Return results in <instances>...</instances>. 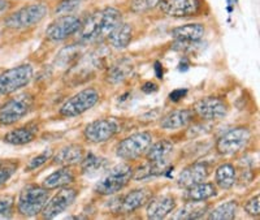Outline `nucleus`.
I'll return each instance as SVG.
<instances>
[{
	"instance_id": "1",
	"label": "nucleus",
	"mask_w": 260,
	"mask_h": 220,
	"mask_svg": "<svg viewBox=\"0 0 260 220\" xmlns=\"http://www.w3.org/2000/svg\"><path fill=\"white\" fill-rule=\"evenodd\" d=\"M121 21V12L116 8H103L92 13L87 20L81 24L77 36L82 43H92L107 38L108 34L117 26Z\"/></svg>"
},
{
	"instance_id": "2",
	"label": "nucleus",
	"mask_w": 260,
	"mask_h": 220,
	"mask_svg": "<svg viewBox=\"0 0 260 220\" xmlns=\"http://www.w3.org/2000/svg\"><path fill=\"white\" fill-rule=\"evenodd\" d=\"M50 198V191L43 185L29 184L21 189L17 200L18 214L25 217L37 216Z\"/></svg>"
},
{
	"instance_id": "3",
	"label": "nucleus",
	"mask_w": 260,
	"mask_h": 220,
	"mask_svg": "<svg viewBox=\"0 0 260 220\" xmlns=\"http://www.w3.org/2000/svg\"><path fill=\"white\" fill-rule=\"evenodd\" d=\"M133 168L127 163H120L112 167L106 175L95 184L94 192L101 196H112L121 192L133 179Z\"/></svg>"
},
{
	"instance_id": "4",
	"label": "nucleus",
	"mask_w": 260,
	"mask_h": 220,
	"mask_svg": "<svg viewBox=\"0 0 260 220\" xmlns=\"http://www.w3.org/2000/svg\"><path fill=\"white\" fill-rule=\"evenodd\" d=\"M47 12L48 8L46 4H30V6H25L22 8L17 9L16 12L11 13L6 18L4 24H6L7 27L13 30L27 29V27L39 24L46 17Z\"/></svg>"
},
{
	"instance_id": "5",
	"label": "nucleus",
	"mask_w": 260,
	"mask_h": 220,
	"mask_svg": "<svg viewBox=\"0 0 260 220\" xmlns=\"http://www.w3.org/2000/svg\"><path fill=\"white\" fill-rule=\"evenodd\" d=\"M101 99V94L94 87H86L80 92L65 101L60 107L59 113L62 117H76L91 110Z\"/></svg>"
},
{
	"instance_id": "6",
	"label": "nucleus",
	"mask_w": 260,
	"mask_h": 220,
	"mask_svg": "<svg viewBox=\"0 0 260 220\" xmlns=\"http://www.w3.org/2000/svg\"><path fill=\"white\" fill-rule=\"evenodd\" d=\"M34 69L30 64H20L0 73V96H8L29 85Z\"/></svg>"
},
{
	"instance_id": "7",
	"label": "nucleus",
	"mask_w": 260,
	"mask_h": 220,
	"mask_svg": "<svg viewBox=\"0 0 260 220\" xmlns=\"http://www.w3.org/2000/svg\"><path fill=\"white\" fill-rule=\"evenodd\" d=\"M152 143V136L148 132H138L124 138L116 147V155L122 161H136L146 154Z\"/></svg>"
},
{
	"instance_id": "8",
	"label": "nucleus",
	"mask_w": 260,
	"mask_h": 220,
	"mask_svg": "<svg viewBox=\"0 0 260 220\" xmlns=\"http://www.w3.org/2000/svg\"><path fill=\"white\" fill-rule=\"evenodd\" d=\"M251 141V131L246 127H236L225 132L216 142V151L222 156H231L242 151Z\"/></svg>"
},
{
	"instance_id": "9",
	"label": "nucleus",
	"mask_w": 260,
	"mask_h": 220,
	"mask_svg": "<svg viewBox=\"0 0 260 220\" xmlns=\"http://www.w3.org/2000/svg\"><path fill=\"white\" fill-rule=\"evenodd\" d=\"M32 106V97L30 94H18L0 107V124L13 125L29 113Z\"/></svg>"
},
{
	"instance_id": "10",
	"label": "nucleus",
	"mask_w": 260,
	"mask_h": 220,
	"mask_svg": "<svg viewBox=\"0 0 260 220\" xmlns=\"http://www.w3.org/2000/svg\"><path fill=\"white\" fill-rule=\"evenodd\" d=\"M78 196V191L74 187L64 186L60 187L55 196L50 197L46 203V206L42 210V216L45 219H53L61 212H64L67 208L71 207L74 203Z\"/></svg>"
},
{
	"instance_id": "11",
	"label": "nucleus",
	"mask_w": 260,
	"mask_h": 220,
	"mask_svg": "<svg viewBox=\"0 0 260 220\" xmlns=\"http://www.w3.org/2000/svg\"><path fill=\"white\" fill-rule=\"evenodd\" d=\"M120 127L113 119H98L90 122L83 129V137L90 143H103L115 137Z\"/></svg>"
},
{
	"instance_id": "12",
	"label": "nucleus",
	"mask_w": 260,
	"mask_h": 220,
	"mask_svg": "<svg viewBox=\"0 0 260 220\" xmlns=\"http://www.w3.org/2000/svg\"><path fill=\"white\" fill-rule=\"evenodd\" d=\"M191 110L195 116L203 120H220L228 115L229 106L219 97H206L195 102Z\"/></svg>"
},
{
	"instance_id": "13",
	"label": "nucleus",
	"mask_w": 260,
	"mask_h": 220,
	"mask_svg": "<svg viewBox=\"0 0 260 220\" xmlns=\"http://www.w3.org/2000/svg\"><path fill=\"white\" fill-rule=\"evenodd\" d=\"M81 20L73 15H61L52 21L46 30V36L50 41L60 42L73 36L81 27Z\"/></svg>"
},
{
	"instance_id": "14",
	"label": "nucleus",
	"mask_w": 260,
	"mask_h": 220,
	"mask_svg": "<svg viewBox=\"0 0 260 220\" xmlns=\"http://www.w3.org/2000/svg\"><path fill=\"white\" fill-rule=\"evenodd\" d=\"M160 9L171 17H189L201 11V0H160Z\"/></svg>"
},
{
	"instance_id": "15",
	"label": "nucleus",
	"mask_w": 260,
	"mask_h": 220,
	"mask_svg": "<svg viewBox=\"0 0 260 220\" xmlns=\"http://www.w3.org/2000/svg\"><path fill=\"white\" fill-rule=\"evenodd\" d=\"M176 198L168 194L164 196H156L154 198H150L146 207V215L148 219L159 220L164 219L169 214L175 211L176 208Z\"/></svg>"
},
{
	"instance_id": "16",
	"label": "nucleus",
	"mask_w": 260,
	"mask_h": 220,
	"mask_svg": "<svg viewBox=\"0 0 260 220\" xmlns=\"http://www.w3.org/2000/svg\"><path fill=\"white\" fill-rule=\"evenodd\" d=\"M210 176V167L204 162H197L186 168H183L177 176V185L180 187L186 189L190 185H194L197 182L206 181L207 177Z\"/></svg>"
},
{
	"instance_id": "17",
	"label": "nucleus",
	"mask_w": 260,
	"mask_h": 220,
	"mask_svg": "<svg viewBox=\"0 0 260 220\" xmlns=\"http://www.w3.org/2000/svg\"><path fill=\"white\" fill-rule=\"evenodd\" d=\"M85 156V151L83 147L78 143H69V145L64 146L51 158L52 164L59 167H71L76 166V164L81 163Z\"/></svg>"
},
{
	"instance_id": "18",
	"label": "nucleus",
	"mask_w": 260,
	"mask_h": 220,
	"mask_svg": "<svg viewBox=\"0 0 260 220\" xmlns=\"http://www.w3.org/2000/svg\"><path fill=\"white\" fill-rule=\"evenodd\" d=\"M150 198L151 193L148 189H146V187L134 189V191L129 192V193L120 201L118 212H120V214H130V212L136 211L139 207H142L143 205H146Z\"/></svg>"
},
{
	"instance_id": "19",
	"label": "nucleus",
	"mask_w": 260,
	"mask_h": 220,
	"mask_svg": "<svg viewBox=\"0 0 260 220\" xmlns=\"http://www.w3.org/2000/svg\"><path fill=\"white\" fill-rule=\"evenodd\" d=\"M194 116L192 110H189V108L171 111L160 120V127L167 131H177V129L187 127L192 121Z\"/></svg>"
},
{
	"instance_id": "20",
	"label": "nucleus",
	"mask_w": 260,
	"mask_h": 220,
	"mask_svg": "<svg viewBox=\"0 0 260 220\" xmlns=\"http://www.w3.org/2000/svg\"><path fill=\"white\" fill-rule=\"evenodd\" d=\"M172 151H173V143L167 140L159 141L154 145L151 143V146L146 151V159L166 170L167 166H168V158Z\"/></svg>"
},
{
	"instance_id": "21",
	"label": "nucleus",
	"mask_w": 260,
	"mask_h": 220,
	"mask_svg": "<svg viewBox=\"0 0 260 220\" xmlns=\"http://www.w3.org/2000/svg\"><path fill=\"white\" fill-rule=\"evenodd\" d=\"M171 36L180 43H194L203 38L204 26L202 24H186L171 32Z\"/></svg>"
},
{
	"instance_id": "22",
	"label": "nucleus",
	"mask_w": 260,
	"mask_h": 220,
	"mask_svg": "<svg viewBox=\"0 0 260 220\" xmlns=\"http://www.w3.org/2000/svg\"><path fill=\"white\" fill-rule=\"evenodd\" d=\"M216 196H217L216 185L206 181L190 185L185 192V200L186 201H208Z\"/></svg>"
},
{
	"instance_id": "23",
	"label": "nucleus",
	"mask_w": 260,
	"mask_h": 220,
	"mask_svg": "<svg viewBox=\"0 0 260 220\" xmlns=\"http://www.w3.org/2000/svg\"><path fill=\"white\" fill-rule=\"evenodd\" d=\"M207 211H208V203H206V201H187V203H185V205H183L175 215H172V219H176V220L199 219V217L204 216V214H206Z\"/></svg>"
},
{
	"instance_id": "24",
	"label": "nucleus",
	"mask_w": 260,
	"mask_h": 220,
	"mask_svg": "<svg viewBox=\"0 0 260 220\" xmlns=\"http://www.w3.org/2000/svg\"><path fill=\"white\" fill-rule=\"evenodd\" d=\"M74 179L76 177H74L73 171H71L69 167H61L57 171L51 173L50 176H47L42 185L48 191H53V189L68 186L72 182H74Z\"/></svg>"
},
{
	"instance_id": "25",
	"label": "nucleus",
	"mask_w": 260,
	"mask_h": 220,
	"mask_svg": "<svg viewBox=\"0 0 260 220\" xmlns=\"http://www.w3.org/2000/svg\"><path fill=\"white\" fill-rule=\"evenodd\" d=\"M132 37H133V27L130 26L126 22H120L115 29L108 34L107 39L110 42V45L113 48L117 50H122V48L127 47L129 43L132 42Z\"/></svg>"
},
{
	"instance_id": "26",
	"label": "nucleus",
	"mask_w": 260,
	"mask_h": 220,
	"mask_svg": "<svg viewBox=\"0 0 260 220\" xmlns=\"http://www.w3.org/2000/svg\"><path fill=\"white\" fill-rule=\"evenodd\" d=\"M237 182V171L233 164L224 163L215 171V185L220 189H232Z\"/></svg>"
},
{
	"instance_id": "27",
	"label": "nucleus",
	"mask_w": 260,
	"mask_h": 220,
	"mask_svg": "<svg viewBox=\"0 0 260 220\" xmlns=\"http://www.w3.org/2000/svg\"><path fill=\"white\" fill-rule=\"evenodd\" d=\"M37 136V128H31V127H20L13 131L8 132L4 136V142L8 145L13 146H22L30 143L31 141L36 140Z\"/></svg>"
},
{
	"instance_id": "28",
	"label": "nucleus",
	"mask_w": 260,
	"mask_h": 220,
	"mask_svg": "<svg viewBox=\"0 0 260 220\" xmlns=\"http://www.w3.org/2000/svg\"><path fill=\"white\" fill-rule=\"evenodd\" d=\"M107 161L95 154H89L83 156L81 162V171L86 176H95L106 168Z\"/></svg>"
},
{
	"instance_id": "29",
	"label": "nucleus",
	"mask_w": 260,
	"mask_h": 220,
	"mask_svg": "<svg viewBox=\"0 0 260 220\" xmlns=\"http://www.w3.org/2000/svg\"><path fill=\"white\" fill-rule=\"evenodd\" d=\"M238 202L237 201H228L215 207L208 215L210 220H232L236 217Z\"/></svg>"
},
{
	"instance_id": "30",
	"label": "nucleus",
	"mask_w": 260,
	"mask_h": 220,
	"mask_svg": "<svg viewBox=\"0 0 260 220\" xmlns=\"http://www.w3.org/2000/svg\"><path fill=\"white\" fill-rule=\"evenodd\" d=\"M132 72V66L130 62L121 61L120 64H116L110 69L108 75H107V80L111 83H118L127 78L129 73Z\"/></svg>"
},
{
	"instance_id": "31",
	"label": "nucleus",
	"mask_w": 260,
	"mask_h": 220,
	"mask_svg": "<svg viewBox=\"0 0 260 220\" xmlns=\"http://www.w3.org/2000/svg\"><path fill=\"white\" fill-rule=\"evenodd\" d=\"M53 156V150L52 149H46L45 151L38 154L37 156L31 158L29 161V163L26 164V172H30V171H34V170H38L39 167H42L43 164L47 163L48 161H51V158Z\"/></svg>"
},
{
	"instance_id": "32",
	"label": "nucleus",
	"mask_w": 260,
	"mask_h": 220,
	"mask_svg": "<svg viewBox=\"0 0 260 220\" xmlns=\"http://www.w3.org/2000/svg\"><path fill=\"white\" fill-rule=\"evenodd\" d=\"M160 0H132L130 2V9L133 12H146L150 9H154L159 6Z\"/></svg>"
},
{
	"instance_id": "33",
	"label": "nucleus",
	"mask_w": 260,
	"mask_h": 220,
	"mask_svg": "<svg viewBox=\"0 0 260 220\" xmlns=\"http://www.w3.org/2000/svg\"><path fill=\"white\" fill-rule=\"evenodd\" d=\"M15 208L13 197H0V217H11Z\"/></svg>"
},
{
	"instance_id": "34",
	"label": "nucleus",
	"mask_w": 260,
	"mask_h": 220,
	"mask_svg": "<svg viewBox=\"0 0 260 220\" xmlns=\"http://www.w3.org/2000/svg\"><path fill=\"white\" fill-rule=\"evenodd\" d=\"M82 0H61L59 6L56 7V15H69L73 12L74 9H77L80 7Z\"/></svg>"
},
{
	"instance_id": "35",
	"label": "nucleus",
	"mask_w": 260,
	"mask_h": 220,
	"mask_svg": "<svg viewBox=\"0 0 260 220\" xmlns=\"http://www.w3.org/2000/svg\"><path fill=\"white\" fill-rule=\"evenodd\" d=\"M245 208V211L247 212L248 215H251V216H259L260 214V198H259V194H256L255 197L250 198L247 202L245 203L243 206Z\"/></svg>"
},
{
	"instance_id": "36",
	"label": "nucleus",
	"mask_w": 260,
	"mask_h": 220,
	"mask_svg": "<svg viewBox=\"0 0 260 220\" xmlns=\"http://www.w3.org/2000/svg\"><path fill=\"white\" fill-rule=\"evenodd\" d=\"M15 171V167H7L6 164H4L3 167H0V186L3 184H6V182L12 177Z\"/></svg>"
},
{
	"instance_id": "37",
	"label": "nucleus",
	"mask_w": 260,
	"mask_h": 220,
	"mask_svg": "<svg viewBox=\"0 0 260 220\" xmlns=\"http://www.w3.org/2000/svg\"><path fill=\"white\" fill-rule=\"evenodd\" d=\"M11 7V3L8 0H0V15L8 11V8Z\"/></svg>"
},
{
	"instance_id": "38",
	"label": "nucleus",
	"mask_w": 260,
	"mask_h": 220,
	"mask_svg": "<svg viewBox=\"0 0 260 220\" xmlns=\"http://www.w3.org/2000/svg\"><path fill=\"white\" fill-rule=\"evenodd\" d=\"M3 166H4V162L0 161V167H3Z\"/></svg>"
}]
</instances>
